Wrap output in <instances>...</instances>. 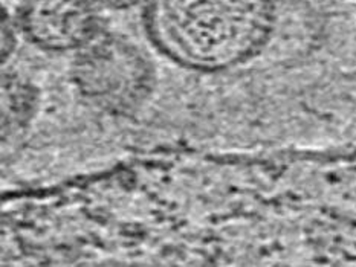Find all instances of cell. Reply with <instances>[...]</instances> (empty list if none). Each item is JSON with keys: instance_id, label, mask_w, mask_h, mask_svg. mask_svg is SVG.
I'll list each match as a JSON object with an SVG mask.
<instances>
[{"instance_id": "3957f363", "label": "cell", "mask_w": 356, "mask_h": 267, "mask_svg": "<svg viewBox=\"0 0 356 267\" xmlns=\"http://www.w3.org/2000/svg\"><path fill=\"white\" fill-rule=\"evenodd\" d=\"M97 5L95 0H22L20 31L43 51H80L103 31Z\"/></svg>"}, {"instance_id": "6da1fadb", "label": "cell", "mask_w": 356, "mask_h": 267, "mask_svg": "<svg viewBox=\"0 0 356 267\" xmlns=\"http://www.w3.org/2000/svg\"><path fill=\"white\" fill-rule=\"evenodd\" d=\"M149 40L190 71L222 72L254 58L277 20L275 0H145Z\"/></svg>"}, {"instance_id": "277c9868", "label": "cell", "mask_w": 356, "mask_h": 267, "mask_svg": "<svg viewBox=\"0 0 356 267\" xmlns=\"http://www.w3.org/2000/svg\"><path fill=\"white\" fill-rule=\"evenodd\" d=\"M98 5L109 6L113 10H126V8L136 6L139 3H145V0H95Z\"/></svg>"}, {"instance_id": "7a4b0ae2", "label": "cell", "mask_w": 356, "mask_h": 267, "mask_svg": "<svg viewBox=\"0 0 356 267\" xmlns=\"http://www.w3.org/2000/svg\"><path fill=\"white\" fill-rule=\"evenodd\" d=\"M72 80L81 96L109 113H130L141 107L154 86L150 57L126 35L102 31L76 51Z\"/></svg>"}]
</instances>
